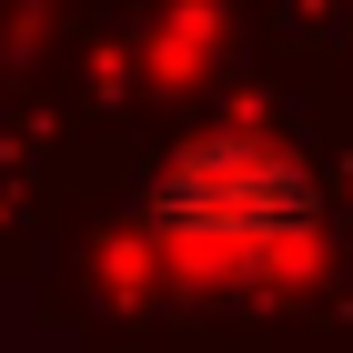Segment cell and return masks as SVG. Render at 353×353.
<instances>
[{"label":"cell","instance_id":"1","mask_svg":"<svg viewBox=\"0 0 353 353\" xmlns=\"http://www.w3.org/2000/svg\"><path fill=\"white\" fill-rule=\"evenodd\" d=\"M182 192H202V232L212 243H263L272 222L293 212V172L283 162H263V152H202V172H192Z\"/></svg>","mask_w":353,"mask_h":353}]
</instances>
